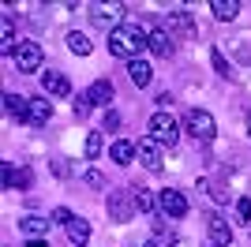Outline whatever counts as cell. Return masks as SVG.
Masks as SVG:
<instances>
[{"label": "cell", "mask_w": 251, "mask_h": 247, "mask_svg": "<svg viewBox=\"0 0 251 247\" xmlns=\"http://www.w3.org/2000/svg\"><path fill=\"white\" fill-rule=\"evenodd\" d=\"M30 184H34V173L26 169V165H23V169H11V191H15V187H19V191H26Z\"/></svg>", "instance_id": "d4e9b609"}, {"label": "cell", "mask_w": 251, "mask_h": 247, "mask_svg": "<svg viewBox=\"0 0 251 247\" xmlns=\"http://www.w3.org/2000/svg\"><path fill=\"white\" fill-rule=\"evenodd\" d=\"M0 180H4V187L11 191V165H4V173H0Z\"/></svg>", "instance_id": "e575fe53"}, {"label": "cell", "mask_w": 251, "mask_h": 247, "mask_svg": "<svg viewBox=\"0 0 251 247\" xmlns=\"http://www.w3.org/2000/svg\"><path fill=\"white\" fill-rule=\"evenodd\" d=\"M127 79L135 82V86H150V79H154V68H150L147 60H127Z\"/></svg>", "instance_id": "9a60e30c"}, {"label": "cell", "mask_w": 251, "mask_h": 247, "mask_svg": "<svg viewBox=\"0 0 251 247\" xmlns=\"http://www.w3.org/2000/svg\"><path fill=\"white\" fill-rule=\"evenodd\" d=\"M210 60H214V68H218V75H232V72H229V60L221 56V49H214V52H210Z\"/></svg>", "instance_id": "4dcf8cb0"}, {"label": "cell", "mask_w": 251, "mask_h": 247, "mask_svg": "<svg viewBox=\"0 0 251 247\" xmlns=\"http://www.w3.org/2000/svg\"><path fill=\"white\" fill-rule=\"evenodd\" d=\"M206 236H210V244L229 247L232 244V228L225 225V217H221V214H206Z\"/></svg>", "instance_id": "ba28073f"}, {"label": "cell", "mask_w": 251, "mask_h": 247, "mask_svg": "<svg viewBox=\"0 0 251 247\" xmlns=\"http://www.w3.org/2000/svg\"><path fill=\"white\" fill-rule=\"evenodd\" d=\"M150 49V34L139 23H120L116 30H109V52L120 60H139V52Z\"/></svg>", "instance_id": "6da1fadb"}, {"label": "cell", "mask_w": 251, "mask_h": 247, "mask_svg": "<svg viewBox=\"0 0 251 247\" xmlns=\"http://www.w3.org/2000/svg\"><path fill=\"white\" fill-rule=\"evenodd\" d=\"M4 109H8V116H15L19 124L30 120V98H23V94H4Z\"/></svg>", "instance_id": "8fae6325"}, {"label": "cell", "mask_w": 251, "mask_h": 247, "mask_svg": "<svg viewBox=\"0 0 251 247\" xmlns=\"http://www.w3.org/2000/svg\"><path fill=\"white\" fill-rule=\"evenodd\" d=\"M105 210H109L113 221H131L135 217V198H131V191H109L105 195Z\"/></svg>", "instance_id": "277c9868"}, {"label": "cell", "mask_w": 251, "mask_h": 247, "mask_svg": "<svg viewBox=\"0 0 251 247\" xmlns=\"http://www.w3.org/2000/svg\"><path fill=\"white\" fill-rule=\"evenodd\" d=\"M105 127H113V131H116V127H120V113L109 109V113H105Z\"/></svg>", "instance_id": "836d02e7"}, {"label": "cell", "mask_w": 251, "mask_h": 247, "mask_svg": "<svg viewBox=\"0 0 251 247\" xmlns=\"http://www.w3.org/2000/svg\"><path fill=\"white\" fill-rule=\"evenodd\" d=\"M157 206L165 210V217H184L188 214V198H184V191H176V187H165V191L157 195Z\"/></svg>", "instance_id": "8992f818"}, {"label": "cell", "mask_w": 251, "mask_h": 247, "mask_svg": "<svg viewBox=\"0 0 251 247\" xmlns=\"http://www.w3.org/2000/svg\"><path fill=\"white\" fill-rule=\"evenodd\" d=\"M120 15H124V4H94V8H90V19H94L98 26H109V30L120 26Z\"/></svg>", "instance_id": "52a82bcc"}, {"label": "cell", "mask_w": 251, "mask_h": 247, "mask_svg": "<svg viewBox=\"0 0 251 247\" xmlns=\"http://www.w3.org/2000/svg\"><path fill=\"white\" fill-rule=\"evenodd\" d=\"M210 247H218V244H210Z\"/></svg>", "instance_id": "74e56055"}, {"label": "cell", "mask_w": 251, "mask_h": 247, "mask_svg": "<svg viewBox=\"0 0 251 247\" xmlns=\"http://www.w3.org/2000/svg\"><path fill=\"white\" fill-rule=\"evenodd\" d=\"M135 157L147 165L150 173H157V169H161V146H157L154 139H139V143H135Z\"/></svg>", "instance_id": "9c48e42d"}, {"label": "cell", "mask_w": 251, "mask_h": 247, "mask_svg": "<svg viewBox=\"0 0 251 247\" xmlns=\"http://www.w3.org/2000/svg\"><path fill=\"white\" fill-rule=\"evenodd\" d=\"M236 217H240L244 225H251V195H240V198H236Z\"/></svg>", "instance_id": "f1b7e54d"}, {"label": "cell", "mask_w": 251, "mask_h": 247, "mask_svg": "<svg viewBox=\"0 0 251 247\" xmlns=\"http://www.w3.org/2000/svg\"><path fill=\"white\" fill-rule=\"evenodd\" d=\"M210 11H214V19L232 23L236 15H240V0H210Z\"/></svg>", "instance_id": "2e32d148"}, {"label": "cell", "mask_w": 251, "mask_h": 247, "mask_svg": "<svg viewBox=\"0 0 251 247\" xmlns=\"http://www.w3.org/2000/svg\"><path fill=\"white\" fill-rule=\"evenodd\" d=\"M150 139H154L157 146H176V139H180V124L173 120V116L165 113V109H161V113H154L150 116Z\"/></svg>", "instance_id": "3957f363"}, {"label": "cell", "mask_w": 251, "mask_h": 247, "mask_svg": "<svg viewBox=\"0 0 251 247\" xmlns=\"http://www.w3.org/2000/svg\"><path fill=\"white\" fill-rule=\"evenodd\" d=\"M52 176H60V180H68V176H72V165L64 161V157H56V161H52Z\"/></svg>", "instance_id": "1f68e13d"}, {"label": "cell", "mask_w": 251, "mask_h": 247, "mask_svg": "<svg viewBox=\"0 0 251 247\" xmlns=\"http://www.w3.org/2000/svg\"><path fill=\"white\" fill-rule=\"evenodd\" d=\"M86 184L90 187H105V176L98 173V169H90V173H86Z\"/></svg>", "instance_id": "d6a6232c"}, {"label": "cell", "mask_w": 251, "mask_h": 247, "mask_svg": "<svg viewBox=\"0 0 251 247\" xmlns=\"http://www.w3.org/2000/svg\"><path fill=\"white\" fill-rule=\"evenodd\" d=\"M26 247H49V244H45V236H30V240H26Z\"/></svg>", "instance_id": "d590c367"}, {"label": "cell", "mask_w": 251, "mask_h": 247, "mask_svg": "<svg viewBox=\"0 0 251 247\" xmlns=\"http://www.w3.org/2000/svg\"><path fill=\"white\" fill-rule=\"evenodd\" d=\"M184 131L191 139H199V143H210L214 135H218V120L206 113V109H188L184 113Z\"/></svg>", "instance_id": "7a4b0ae2"}, {"label": "cell", "mask_w": 251, "mask_h": 247, "mask_svg": "<svg viewBox=\"0 0 251 247\" xmlns=\"http://www.w3.org/2000/svg\"><path fill=\"white\" fill-rule=\"evenodd\" d=\"M64 232H68V244H72V247H83L86 240H90V225H86L83 217H75V221L64 228Z\"/></svg>", "instance_id": "ac0fdd59"}, {"label": "cell", "mask_w": 251, "mask_h": 247, "mask_svg": "<svg viewBox=\"0 0 251 247\" xmlns=\"http://www.w3.org/2000/svg\"><path fill=\"white\" fill-rule=\"evenodd\" d=\"M49 225H52V221H45V217H38V214H30V217H23V221H19V228L26 232V240H30V236H49Z\"/></svg>", "instance_id": "e0dca14e"}, {"label": "cell", "mask_w": 251, "mask_h": 247, "mask_svg": "<svg viewBox=\"0 0 251 247\" xmlns=\"http://www.w3.org/2000/svg\"><path fill=\"white\" fill-rule=\"evenodd\" d=\"M173 34L165 30V26H157V30H150V52L154 56H173Z\"/></svg>", "instance_id": "4fadbf2b"}, {"label": "cell", "mask_w": 251, "mask_h": 247, "mask_svg": "<svg viewBox=\"0 0 251 247\" xmlns=\"http://www.w3.org/2000/svg\"><path fill=\"white\" fill-rule=\"evenodd\" d=\"M15 68L19 72H42V45L38 41H19V49H15Z\"/></svg>", "instance_id": "5b68a950"}, {"label": "cell", "mask_w": 251, "mask_h": 247, "mask_svg": "<svg viewBox=\"0 0 251 247\" xmlns=\"http://www.w3.org/2000/svg\"><path fill=\"white\" fill-rule=\"evenodd\" d=\"M15 30H11V19H4V26H0V52L4 56H15Z\"/></svg>", "instance_id": "cb8c5ba5"}, {"label": "cell", "mask_w": 251, "mask_h": 247, "mask_svg": "<svg viewBox=\"0 0 251 247\" xmlns=\"http://www.w3.org/2000/svg\"><path fill=\"white\" fill-rule=\"evenodd\" d=\"M248 135H251V116H248Z\"/></svg>", "instance_id": "8d00e7d4"}, {"label": "cell", "mask_w": 251, "mask_h": 247, "mask_svg": "<svg viewBox=\"0 0 251 247\" xmlns=\"http://www.w3.org/2000/svg\"><path fill=\"white\" fill-rule=\"evenodd\" d=\"M49 120H52V105L45 101V98H30V120H26V124H34V127H45Z\"/></svg>", "instance_id": "5bb4252c"}, {"label": "cell", "mask_w": 251, "mask_h": 247, "mask_svg": "<svg viewBox=\"0 0 251 247\" xmlns=\"http://www.w3.org/2000/svg\"><path fill=\"white\" fill-rule=\"evenodd\" d=\"M72 113L79 116V120H83V116L90 113V98H86V94H75V101H72Z\"/></svg>", "instance_id": "f546056e"}, {"label": "cell", "mask_w": 251, "mask_h": 247, "mask_svg": "<svg viewBox=\"0 0 251 247\" xmlns=\"http://www.w3.org/2000/svg\"><path fill=\"white\" fill-rule=\"evenodd\" d=\"M86 98H90V105H101V109H105V105L116 98V90H113V82H109V79H94V82H90V90H86Z\"/></svg>", "instance_id": "7c38bea8"}, {"label": "cell", "mask_w": 251, "mask_h": 247, "mask_svg": "<svg viewBox=\"0 0 251 247\" xmlns=\"http://www.w3.org/2000/svg\"><path fill=\"white\" fill-rule=\"evenodd\" d=\"M109 157H113L116 165H131V161H135V143H127V139H116L113 150H109Z\"/></svg>", "instance_id": "d6986e66"}, {"label": "cell", "mask_w": 251, "mask_h": 247, "mask_svg": "<svg viewBox=\"0 0 251 247\" xmlns=\"http://www.w3.org/2000/svg\"><path fill=\"white\" fill-rule=\"evenodd\" d=\"M150 247H176V236H173V228L161 225V221H154V228H150Z\"/></svg>", "instance_id": "44dd1931"}, {"label": "cell", "mask_w": 251, "mask_h": 247, "mask_svg": "<svg viewBox=\"0 0 251 247\" xmlns=\"http://www.w3.org/2000/svg\"><path fill=\"white\" fill-rule=\"evenodd\" d=\"M64 41H68V49H72L75 56H90V49H94V45H90V38H86V34H79V30H72Z\"/></svg>", "instance_id": "603a6c76"}, {"label": "cell", "mask_w": 251, "mask_h": 247, "mask_svg": "<svg viewBox=\"0 0 251 247\" xmlns=\"http://www.w3.org/2000/svg\"><path fill=\"white\" fill-rule=\"evenodd\" d=\"M49 221H52V225H64V228H68V225L75 221V214L68 210V206H56V210L49 214Z\"/></svg>", "instance_id": "4316f807"}, {"label": "cell", "mask_w": 251, "mask_h": 247, "mask_svg": "<svg viewBox=\"0 0 251 247\" xmlns=\"http://www.w3.org/2000/svg\"><path fill=\"white\" fill-rule=\"evenodd\" d=\"M131 198H135V210H139V214H157V198L150 195L147 187H131Z\"/></svg>", "instance_id": "7402d4cb"}, {"label": "cell", "mask_w": 251, "mask_h": 247, "mask_svg": "<svg viewBox=\"0 0 251 247\" xmlns=\"http://www.w3.org/2000/svg\"><path fill=\"white\" fill-rule=\"evenodd\" d=\"M169 26H173V30H180L184 38H195V23H191L188 11H169ZM169 26H165V30H169Z\"/></svg>", "instance_id": "ffe728a7"}, {"label": "cell", "mask_w": 251, "mask_h": 247, "mask_svg": "<svg viewBox=\"0 0 251 247\" xmlns=\"http://www.w3.org/2000/svg\"><path fill=\"white\" fill-rule=\"evenodd\" d=\"M42 90L52 94V98H68V94H72V82L60 72H42Z\"/></svg>", "instance_id": "30bf717a"}, {"label": "cell", "mask_w": 251, "mask_h": 247, "mask_svg": "<svg viewBox=\"0 0 251 247\" xmlns=\"http://www.w3.org/2000/svg\"><path fill=\"white\" fill-rule=\"evenodd\" d=\"M202 191H210V195L218 198V202H229V191H225V184H214V180H202Z\"/></svg>", "instance_id": "83f0119b"}, {"label": "cell", "mask_w": 251, "mask_h": 247, "mask_svg": "<svg viewBox=\"0 0 251 247\" xmlns=\"http://www.w3.org/2000/svg\"><path fill=\"white\" fill-rule=\"evenodd\" d=\"M101 131H90L86 135V157H90V161H94V157H101Z\"/></svg>", "instance_id": "484cf974"}]
</instances>
